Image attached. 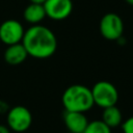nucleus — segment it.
I'll return each mask as SVG.
<instances>
[{"instance_id":"obj_9","label":"nucleus","mask_w":133,"mask_h":133,"mask_svg":"<svg viewBox=\"0 0 133 133\" xmlns=\"http://www.w3.org/2000/svg\"><path fill=\"white\" fill-rule=\"evenodd\" d=\"M28 54L26 49L24 48L22 43L9 45L6 47L4 53H3V58L6 61V63L10 65H18L24 62L27 58Z\"/></svg>"},{"instance_id":"obj_12","label":"nucleus","mask_w":133,"mask_h":133,"mask_svg":"<svg viewBox=\"0 0 133 133\" xmlns=\"http://www.w3.org/2000/svg\"><path fill=\"white\" fill-rule=\"evenodd\" d=\"M83 133H111V128L108 127L102 119L88 122Z\"/></svg>"},{"instance_id":"obj_7","label":"nucleus","mask_w":133,"mask_h":133,"mask_svg":"<svg viewBox=\"0 0 133 133\" xmlns=\"http://www.w3.org/2000/svg\"><path fill=\"white\" fill-rule=\"evenodd\" d=\"M43 5L46 17L54 21H62L73 11L72 0H46Z\"/></svg>"},{"instance_id":"obj_14","label":"nucleus","mask_w":133,"mask_h":133,"mask_svg":"<svg viewBox=\"0 0 133 133\" xmlns=\"http://www.w3.org/2000/svg\"><path fill=\"white\" fill-rule=\"evenodd\" d=\"M0 133H10V129L5 125H0Z\"/></svg>"},{"instance_id":"obj_16","label":"nucleus","mask_w":133,"mask_h":133,"mask_svg":"<svg viewBox=\"0 0 133 133\" xmlns=\"http://www.w3.org/2000/svg\"><path fill=\"white\" fill-rule=\"evenodd\" d=\"M126 1V3H128L129 5H132L133 6V0H125Z\"/></svg>"},{"instance_id":"obj_11","label":"nucleus","mask_w":133,"mask_h":133,"mask_svg":"<svg viewBox=\"0 0 133 133\" xmlns=\"http://www.w3.org/2000/svg\"><path fill=\"white\" fill-rule=\"evenodd\" d=\"M101 119L108 127L112 129V128L118 127L123 123V114H122V111L116 107V105H113V106L103 108Z\"/></svg>"},{"instance_id":"obj_5","label":"nucleus","mask_w":133,"mask_h":133,"mask_svg":"<svg viewBox=\"0 0 133 133\" xmlns=\"http://www.w3.org/2000/svg\"><path fill=\"white\" fill-rule=\"evenodd\" d=\"M101 35L108 41L119 39L124 32V22L122 18L114 12L105 14L99 24Z\"/></svg>"},{"instance_id":"obj_1","label":"nucleus","mask_w":133,"mask_h":133,"mask_svg":"<svg viewBox=\"0 0 133 133\" xmlns=\"http://www.w3.org/2000/svg\"><path fill=\"white\" fill-rule=\"evenodd\" d=\"M28 56L36 59L51 57L57 49V38L54 32L43 25H32L25 30L21 42Z\"/></svg>"},{"instance_id":"obj_10","label":"nucleus","mask_w":133,"mask_h":133,"mask_svg":"<svg viewBox=\"0 0 133 133\" xmlns=\"http://www.w3.org/2000/svg\"><path fill=\"white\" fill-rule=\"evenodd\" d=\"M23 17H24L25 21L29 24H32V25L39 24L46 18L44 5L37 4V3L28 4L23 11Z\"/></svg>"},{"instance_id":"obj_13","label":"nucleus","mask_w":133,"mask_h":133,"mask_svg":"<svg viewBox=\"0 0 133 133\" xmlns=\"http://www.w3.org/2000/svg\"><path fill=\"white\" fill-rule=\"evenodd\" d=\"M121 125L123 133H133V116L128 117Z\"/></svg>"},{"instance_id":"obj_8","label":"nucleus","mask_w":133,"mask_h":133,"mask_svg":"<svg viewBox=\"0 0 133 133\" xmlns=\"http://www.w3.org/2000/svg\"><path fill=\"white\" fill-rule=\"evenodd\" d=\"M63 121L66 129L71 133H83L88 124V119L83 112L65 111Z\"/></svg>"},{"instance_id":"obj_6","label":"nucleus","mask_w":133,"mask_h":133,"mask_svg":"<svg viewBox=\"0 0 133 133\" xmlns=\"http://www.w3.org/2000/svg\"><path fill=\"white\" fill-rule=\"evenodd\" d=\"M25 33L23 25L14 19L5 20L0 25V41L6 46L21 43Z\"/></svg>"},{"instance_id":"obj_4","label":"nucleus","mask_w":133,"mask_h":133,"mask_svg":"<svg viewBox=\"0 0 133 133\" xmlns=\"http://www.w3.org/2000/svg\"><path fill=\"white\" fill-rule=\"evenodd\" d=\"M7 127L17 133L27 131L32 124V114L30 110L22 105H17L10 108L6 115Z\"/></svg>"},{"instance_id":"obj_15","label":"nucleus","mask_w":133,"mask_h":133,"mask_svg":"<svg viewBox=\"0 0 133 133\" xmlns=\"http://www.w3.org/2000/svg\"><path fill=\"white\" fill-rule=\"evenodd\" d=\"M30 3H37V4H44L46 0H29Z\"/></svg>"},{"instance_id":"obj_2","label":"nucleus","mask_w":133,"mask_h":133,"mask_svg":"<svg viewBox=\"0 0 133 133\" xmlns=\"http://www.w3.org/2000/svg\"><path fill=\"white\" fill-rule=\"evenodd\" d=\"M61 102L65 111L83 113L90 110L95 105L90 88L82 84L69 86L62 94Z\"/></svg>"},{"instance_id":"obj_3","label":"nucleus","mask_w":133,"mask_h":133,"mask_svg":"<svg viewBox=\"0 0 133 133\" xmlns=\"http://www.w3.org/2000/svg\"><path fill=\"white\" fill-rule=\"evenodd\" d=\"M90 90L95 105L101 108L116 105L118 100V91L111 82L105 80L98 81L90 88Z\"/></svg>"}]
</instances>
